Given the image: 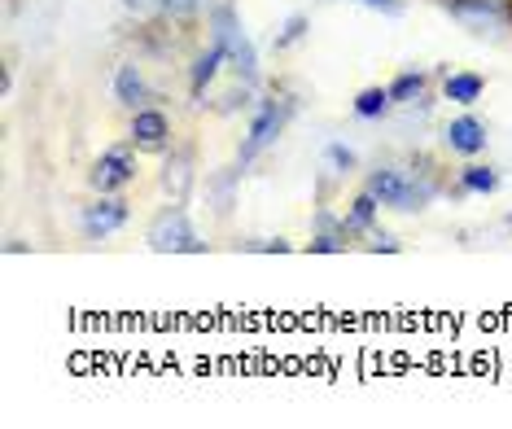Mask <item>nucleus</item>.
<instances>
[{
  "instance_id": "dca6fc26",
  "label": "nucleus",
  "mask_w": 512,
  "mask_h": 429,
  "mask_svg": "<svg viewBox=\"0 0 512 429\" xmlns=\"http://www.w3.org/2000/svg\"><path fill=\"white\" fill-rule=\"evenodd\" d=\"M421 88H425V75L421 71H407V75H399L390 84V101H412V97H421Z\"/></svg>"
},
{
  "instance_id": "5701e85b",
  "label": "nucleus",
  "mask_w": 512,
  "mask_h": 429,
  "mask_svg": "<svg viewBox=\"0 0 512 429\" xmlns=\"http://www.w3.org/2000/svg\"><path fill=\"white\" fill-rule=\"evenodd\" d=\"M254 250H263V254H272V250H276V254H285V250H289V241H259Z\"/></svg>"
},
{
  "instance_id": "a878e982",
  "label": "nucleus",
  "mask_w": 512,
  "mask_h": 429,
  "mask_svg": "<svg viewBox=\"0 0 512 429\" xmlns=\"http://www.w3.org/2000/svg\"><path fill=\"white\" fill-rule=\"evenodd\" d=\"M9 5H14V0H9Z\"/></svg>"
},
{
  "instance_id": "1a4fd4ad",
  "label": "nucleus",
  "mask_w": 512,
  "mask_h": 429,
  "mask_svg": "<svg viewBox=\"0 0 512 429\" xmlns=\"http://www.w3.org/2000/svg\"><path fill=\"white\" fill-rule=\"evenodd\" d=\"M451 14H460L464 22H477V27H486V22H508V9L495 5V0H447Z\"/></svg>"
},
{
  "instance_id": "aec40b11",
  "label": "nucleus",
  "mask_w": 512,
  "mask_h": 429,
  "mask_svg": "<svg viewBox=\"0 0 512 429\" xmlns=\"http://www.w3.org/2000/svg\"><path fill=\"white\" fill-rule=\"evenodd\" d=\"M329 158H333L342 171H351V167H355V154H351L346 145H329Z\"/></svg>"
},
{
  "instance_id": "6ab92c4d",
  "label": "nucleus",
  "mask_w": 512,
  "mask_h": 429,
  "mask_svg": "<svg viewBox=\"0 0 512 429\" xmlns=\"http://www.w3.org/2000/svg\"><path fill=\"white\" fill-rule=\"evenodd\" d=\"M197 9V0H162V14L167 18H189Z\"/></svg>"
},
{
  "instance_id": "ddd939ff",
  "label": "nucleus",
  "mask_w": 512,
  "mask_h": 429,
  "mask_svg": "<svg viewBox=\"0 0 512 429\" xmlns=\"http://www.w3.org/2000/svg\"><path fill=\"white\" fill-rule=\"evenodd\" d=\"M390 110V88H364L355 97V114L359 119H381Z\"/></svg>"
},
{
  "instance_id": "4be33fe9",
  "label": "nucleus",
  "mask_w": 512,
  "mask_h": 429,
  "mask_svg": "<svg viewBox=\"0 0 512 429\" xmlns=\"http://www.w3.org/2000/svg\"><path fill=\"white\" fill-rule=\"evenodd\" d=\"M368 9H386V14H403V0H364Z\"/></svg>"
},
{
  "instance_id": "f8f14e48",
  "label": "nucleus",
  "mask_w": 512,
  "mask_h": 429,
  "mask_svg": "<svg viewBox=\"0 0 512 429\" xmlns=\"http://www.w3.org/2000/svg\"><path fill=\"white\" fill-rule=\"evenodd\" d=\"M224 49H219V44H215V49H206L202 57H197V62H193V79H189V88H193V97H202V92H206V84H211V79H215V71H219V66H224Z\"/></svg>"
},
{
  "instance_id": "423d86ee",
  "label": "nucleus",
  "mask_w": 512,
  "mask_h": 429,
  "mask_svg": "<svg viewBox=\"0 0 512 429\" xmlns=\"http://www.w3.org/2000/svg\"><path fill=\"white\" fill-rule=\"evenodd\" d=\"M123 224H127V202L123 197L101 193V202H92L84 211V233L88 237H110V233H119Z\"/></svg>"
},
{
  "instance_id": "20e7f679",
  "label": "nucleus",
  "mask_w": 512,
  "mask_h": 429,
  "mask_svg": "<svg viewBox=\"0 0 512 429\" xmlns=\"http://www.w3.org/2000/svg\"><path fill=\"white\" fill-rule=\"evenodd\" d=\"M88 180H92L97 193H119L123 184L136 180V158L127 154V149H110V154H101L97 162H92Z\"/></svg>"
},
{
  "instance_id": "2eb2a0df",
  "label": "nucleus",
  "mask_w": 512,
  "mask_h": 429,
  "mask_svg": "<svg viewBox=\"0 0 512 429\" xmlns=\"http://www.w3.org/2000/svg\"><path fill=\"white\" fill-rule=\"evenodd\" d=\"M460 189H464V193H495V189H499V176H495L491 167H464Z\"/></svg>"
},
{
  "instance_id": "b1692460",
  "label": "nucleus",
  "mask_w": 512,
  "mask_h": 429,
  "mask_svg": "<svg viewBox=\"0 0 512 429\" xmlns=\"http://www.w3.org/2000/svg\"><path fill=\"white\" fill-rule=\"evenodd\" d=\"M123 5H127V9H145L149 0H123Z\"/></svg>"
},
{
  "instance_id": "412c9836",
  "label": "nucleus",
  "mask_w": 512,
  "mask_h": 429,
  "mask_svg": "<svg viewBox=\"0 0 512 429\" xmlns=\"http://www.w3.org/2000/svg\"><path fill=\"white\" fill-rule=\"evenodd\" d=\"M311 250H316V254H337V250H342V241H333V237H316V241H311Z\"/></svg>"
},
{
  "instance_id": "f257e3e1",
  "label": "nucleus",
  "mask_w": 512,
  "mask_h": 429,
  "mask_svg": "<svg viewBox=\"0 0 512 429\" xmlns=\"http://www.w3.org/2000/svg\"><path fill=\"white\" fill-rule=\"evenodd\" d=\"M215 44L228 53V62L237 66V75L246 79V84H254L259 79V57H254V44H250V36L241 31V22H237V14L224 5V9H215Z\"/></svg>"
},
{
  "instance_id": "9d476101",
  "label": "nucleus",
  "mask_w": 512,
  "mask_h": 429,
  "mask_svg": "<svg viewBox=\"0 0 512 429\" xmlns=\"http://www.w3.org/2000/svg\"><path fill=\"white\" fill-rule=\"evenodd\" d=\"M482 88H486V79H482V75H469V71L447 75V84H442L447 101H456V106H473V101L482 97Z\"/></svg>"
},
{
  "instance_id": "a211bd4d",
  "label": "nucleus",
  "mask_w": 512,
  "mask_h": 429,
  "mask_svg": "<svg viewBox=\"0 0 512 429\" xmlns=\"http://www.w3.org/2000/svg\"><path fill=\"white\" fill-rule=\"evenodd\" d=\"M302 31H307V18L294 14V18L285 22V31H281V36H276V49H289V44H294V40H302Z\"/></svg>"
},
{
  "instance_id": "f03ea898",
  "label": "nucleus",
  "mask_w": 512,
  "mask_h": 429,
  "mask_svg": "<svg viewBox=\"0 0 512 429\" xmlns=\"http://www.w3.org/2000/svg\"><path fill=\"white\" fill-rule=\"evenodd\" d=\"M145 241L154 246L158 254H202L206 246L193 237V228H189V215L180 211V206H171V211H162L154 224H149V233Z\"/></svg>"
},
{
  "instance_id": "39448f33",
  "label": "nucleus",
  "mask_w": 512,
  "mask_h": 429,
  "mask_svg": "<svg viewBox=\"0 0 512 429\" xmlns=\"http://www.w3.org/2000/svg\"><path fill=\"white\" fill-rule=\"evenodd\" d=\"M132 145L145 149V154H162L171 145V123L162 110H136L132 119Z\"/></svg>"
},
{
  "instance_id": "0eeeda50",
  "label": "nucleus",
  "mask_w": 512,
  "mask_h": 429,
  "mask_svg": "<svg viewBox=\"0 0 512 429\" xmlns=\"http://www.w3.org/2000/svg\"><path fill=\"white\" fill-rule=\"evenodd\" d=\"M281 123H285V106H276V101H263L259 114H254V123H250V136H246V149H241V158H254L263 145H272L276 132H281Z\"/></svg>"
},
{
  "instance_id": "7ed1b4c3",
  "label": "nucleus",
  "mask_w": 512,
  "mask_h": 429,
  "mask_svg": "<svg viewBox=\"0 0 512 429\" xmlns=\"http://www.w3.org/2000/svg\"><path fill=\"white\" fill-rule=\"evenodd\" d=\"M368 193L377 197L381 206H394V211H421V206L429 202L425 184L403 180L399 171H372V176H368Z\"/></svg>"
},
{
  "instance_id": "9b49d317",
  "label": "nucleus",
  "mask_w": 512,
  "mask_h": 429,
  "mask_svg": "<svg viewBox=\"0 0 512 429\" xmlns=\"http://www.w3.org/2000/svg\"><path fill=\"white\" fill-rule=\"evenodd\" d=\"M189 184H193V162H189V154H176L167 162V171H162V189L180 202V197L189 193Z\"/></svg>"
},
{
  "instance_id": "4468645a",
  "label": "nucleus",
  "mask_w": 512,
  "mask_h": 429,
  "mask_svg": "<svg viewBox=\"0 0 512 429\" xmlns=\"http://www.w3.org/2000/svg\"><path fill=\"white\" fill-rule=\"evenodd\" d=\"M114 92H119L123 106H136L145 101V79L136 75V66H119V79H114Z\"/></svg>"
},
{
  "instance_id": "f3484780",
  "label": "nucleus",
  "mask_w": 512,
  "mask_h": 429,
  "mask_svg": "<svg viewBox=\"0 0 512 429\" xmlns=\"http://www.w3.org/2000/svg\"><path fill=\"white\" fill-rule=\"evenodd\" d=\"M377 206H381V202H377V197H372V193L364 189V193L355 197L351 219H346V224H351V228H368V224H372V215H377Z\"/></svg>"
},
{
  "instance_id": "6e6552de",
  "label": "nucleus",
  "mask_w": 512,
  "mask_h": 429,
  "mask_svg": "<svg viewBox=\"0 0 512 429\" xmlns=\"http://www.w3.org/2000/svg\"><path fill=\"white\" fill-rule=\"evenodd\" d=\"M447 145L456 149V154H482L486 149V127L473 119V114H464V119H451L447 123Z\"/></svg>"
},
{
  "instance_id": "393cba45",
  "label": "nucleus",
  "mask_w": 512,
  "mask_h": 429,
  "mask_svg": "<svg viewBox=\"0 0 512 429\" xmlns=\"http://www.w3.org/2000/svg\"><path fill=\"white\" fill-rule=\"evenodd\" d=\"M504 9H508V22H512V0H504Z\"/></svg>"
}]
</instances>
